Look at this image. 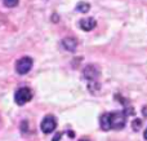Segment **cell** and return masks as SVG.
<instances>
[{
	"instance_id": "7a4b0ae2",
	"label": "cell",
	"mask_w": 147,
	"mask_h": 141,
	"mask_svg": "<svg viewBox=\"0 0 147 141\" xmlns=\"http://www.w3.org/2000/svg\"><path fill=\"white\" fill-rule=\"evenodd\" d=\"M31 98H32V92H31L30 88L21 87L16 91L14 101L18 106H23L25 104H27L28 101H31Z\"/></svg>"
},
{
	"instance_id": "3957f363",
	"label": "cell",
	"mask_w": 147,
	"mask_h": 141,
	"mask_svg": "<svg viewBox=\"0 0 147 141\" xmlns=\"http://www.w3.org/2000/svg\"><path fill=\"white\" fill-rule=\"evenodd\" d=\"M32 58L31 57H22V58H20L17 61V64H16V71L20 75H25L27 74L28 71H30L31 69H32Z\"/></svg>"
},
{
	"instance_id": "52a82bcc",
	"label": "cell",
	"mask_w": 147,
	"mask_h": 141,
	"mask_svg": "<svg viewBox=\"0 0 147 141\" xmlns=\"http://www.w3.org/2000/svg\"><path fill=\"white\" fill-rule=\"evenodd\" d=\"M62 45H63L67 51L74 52L76 49V47H78V41H76V39H74V38H66L62 40Z\"/></svg>"
},
{
	"instance_id": "8fae6325",
	"label": "cell",
	"mask_w": 147,
	"mask_h": 141,
	"mask_svg": "<svg viewBox=\"0 0 147 141\" xmlns=\"http://www.w3.org/2000/svg\"><path fill=\"white\" fill-rule=\"evenodd\" d=\"M61 136H62V134H57V135H56V139H54L53 141H58L59 139H61Z\"/></svg>"
},
{
	"instance_id": "6da1fadb",
	"label": "cell",
	"mask_w": 147,
	"mask_h": 141,
	"mask_svg": "<svg viewBox=\"0 0 147 141\" xmlns=\"http://www.w3.org/2000/svg\"><path fill=\"white\" fill-rule=\"evenodd\" d=\"M127 115L125 111H112V113H105L99 118V124L103 131L109 129H121L127 123Z\"/></svg>"
},
{
	"instance_id": "30bf717a",
	"label": "cell",
	"mask_w": 147,
	"mask_h": 141,
	"mask_svg": "<svg viewBox=\"0 0 147 141\" xmlns=\"http://www.w3.org/2000/svg\"><path fill=\"white\" fill-rule=\"evenodd\" d=\"M140 126H141V121L140 119H136V121L133 122V129H134V131H138V129H140Z\"/></svg>"
},
{
	"instance_id": "7c38bea8",
	"label": "cell",
	"mask_w": 147,
	"mask_h": 141,
	"mask_svg": "<svg viewBox=\"0 0 147 141\" xmlns=\"http://www.w3.org/2000/svg\"><path fill=\"white\" fill-rule=\"evenodd\" d=\"M143 137H145V140H147V128L145 129V134H143Z\"/></svg>"
},
{
	"instance_id": "4fadbf2b",
	"label": "cell",
	"mask_w": 147,
	"mask_h": 141,
	"mask_svg": "<svg viewBox=\"0 0 147 141\" xmlns=\"http://www.w3.org/2000/svg\"><path fill=\"white\" fill-rule=\"evenodd\" d=\"M143 114H145V115H146V114H147V109L145 108V109H143Z\"/></svg>"
},
{
	"instance_id": "5bb4252c",
	"label": "cell",
	"mask_w": 147,
	"mask_h": 141,
	"mask_svg": "<svg viewBox=\"0 0 147 141\" xmlns=\"http://www.w3.org/2000/svg\"><path fill=\"white\" fill-rule=\"evenodd\" d=\"M80 141H89V140H86V139H83V140H80Z\"/></svg>"
},
{
	"instance_id": "8992f818",
	"label": "cell",
	"mask_w": 147,
	"mask_h": 141,
	"mask_svg": "<svg viewBox=\"0 0 147 141\" xmlns=\"http://www.w3.org/2000/svg\"><path fill=\"white\" fill-rule=\"evenodd\" d=\"M79 26H80V28H83L84 31H92L97 26V22L93 17H86V18H83V20L79 22Z\"/></svg>"
},
{
	"instance_id": "9c48e42d",
	"label": "cell",
	"mask_w": 147,
	"mask_h": 141,
	"mask_svg": "<svg viewBox=\"0 0 147 141\" xmlns=\"http://www.w3.org/2000/svg\"><path fill=\"white\" fill-rule=\"evenodd\" d=\"M3 1H4V4L7 5V7L13 8V7H16V5L18 4V1H20V0H3Z\"/></svg>"
},
{
	"instance_id": "277c9868",
	"label": "cell",
	"mask_w": 147,
	"mask_h": 141,
	"mask_svg": "<svg viewBox=\"0 0 147 141\" xmlns=\"http://www.w3.org/2000/svg\"><path fill=\"white\" fill-rule=\"evenodd\" d=\"M56 127H57V121L53 115H45L44 119L41 121V123H40L41 131H43L45 135L52 134V132L56 129Z\"/></svg>"
},
{
	"instance_id": "5b68a950",
	"label": "cell",
	"mask_w": 147,
	"mask_h": 141,
	"mask_svg": "<svg viewBox=\"0 0 147 141\" xmlns=\"http://www.w3.org/2000/svg\"><path fill=\"white\" fill-rule=\"evenodd\" d=\"M99 74H101V71H99V69L96 65H88V66L84 69V77L88 80H90V83H96L97 84L96 80Z\"/></svg>"
},
{
	"instance_id": "ba28073f",
	"label": "cell",
	"mask_w": 147,
	"mask_h": 141,
	"mask_svg": "<svg viewBox=\"0 0 147 141\" xmlns=\"http://www.w3.org/2000/svg\"><path fill=\"white\" fill-rule=\"evenodd\" d=\"M76 9L80 10L81 13H86L89 9H90V5H89L88 3H85V1H81V3H79V4H78Z\"/></svg>"
}]
</instances>
